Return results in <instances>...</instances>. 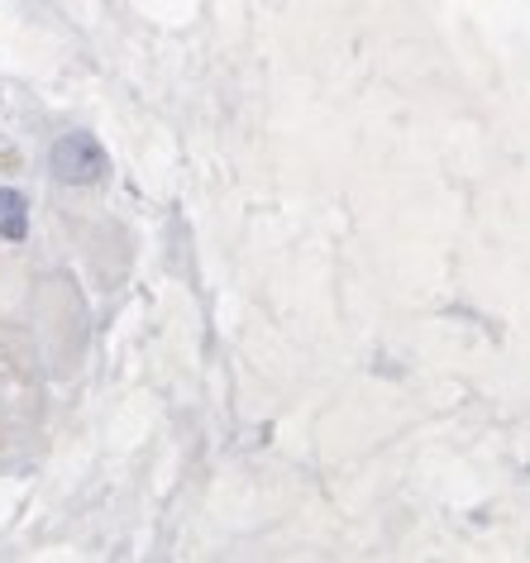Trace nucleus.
I'll return each mask as SVG.
<instances>
[{"label": "nucleus", "instance_id": "nucleus-1", "mask_svg": "<svg viewBox=\"0 0 530 563\" xmlns=\"http://www.w3.org/2000/svg\"><path fill=\"white\" fill-rule=\"evenodd\" d=\"M48 167H53V177L58 181H67V187H96V181H106L110 158H106V148L96 144V134L73 130V134H63L58 144H53Z\"/></svg>", "mask_w": 530, "mask_h": 563}, {"label": "nucleus", "instance_id": "nucleus-2", "mask_svg": "<svg viewBox=\"0 0 530 563\" xmlns=\"http://www.w3.org/2000/svg\"><path fill=\"white\" fill-rule=\"evenodd\" d=\"M24 230H30V206H24V196L0 187V239H24Z\"/></svg>", "mask_w": 530, "mask_h": 563}]
</instances>
